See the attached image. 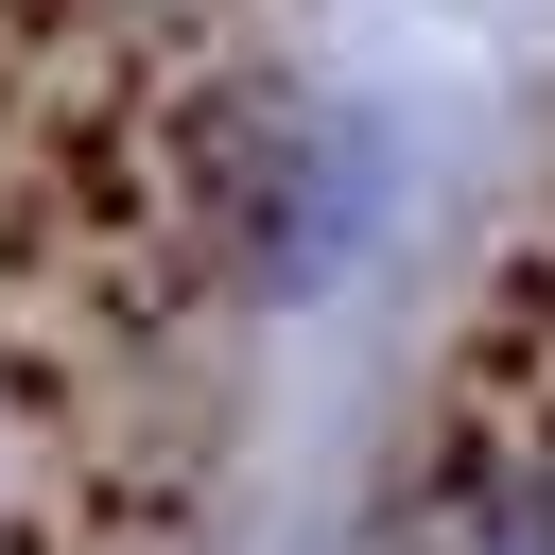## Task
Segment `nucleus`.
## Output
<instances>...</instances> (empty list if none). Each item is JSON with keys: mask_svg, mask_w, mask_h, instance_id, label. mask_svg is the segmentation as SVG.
I'll return each mask as SVG.
<instances>
[{"mask_svg": "<svg viewBox=\"0 0 555 555\" xmlns=\"http://www.w3.org/2000/svg\"><path fill=\"white\" fill-rule=\"evenodd\" d=\"M434 555H555V468H503L486 503H451Z\"/></svg>", "mask_w": 555, "mask_h": 555, "instance_id": "1", "label": "nucleus"}]
</instances>
